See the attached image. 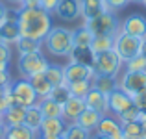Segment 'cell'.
Returning a JSON list of instances; mask_svg holds the SVG:
<instances>
[{
	"label": "cell",
	"instance_id": "obj_3",
	"mask_svg": "<svg viewBox=\"0 0 146 139\" xmlns=\"http://www.w3.org/2000/svg\"><path fill=\"white\" fill-rule=\"evenodd\" d=\"M48 59L43 54V50L39 52H30V54H19L17 59V71L22 78H30L33 74H39V72H44L48 67Z\"/></svg>",
	"mask_w": 146,
	"mask_h": 139
},
{
	"label": "cell",
	"instance_id": "obj_18",
	"mask_svg": "<svg viewBox=\"0 0 146 139\" xmlns=\"http://www.w3.org/2000/svg\"><path fill=\"white\" fill-rule=\"evenodd\" d=\"M80 7H82L83 21H89V19H93V17H96V15L104 13V11H107L104 0H80Z\"/></svg>",
	"mask_w": 146,
	"mask_h": 139
},
{
	"label": "cell",
	"instance_id": "obj_22",
	"mask_svg": "<svg viewBox=\"0 0 146 139\" xmlns=\"http://www.w3.org/2000/svg\"><path fill=\"white\" fill-rule=\"evenodd\" d=\"M91 84H93L94 89H98V91L106 93V95H109V93H113V91L118 87V78H117V76L94 74L93 80H91Z\"/></svg>",
	"mask_w": 146,
	"mask_h": 139
},
{
	"label": "cell",
	"instance_id": "obj_12",
	"mask_svg": "<svg viewBox=\"0 0 146 139\" xmlns=\"http://www.w3.org/2000/svg\"><path fill=\"white\" fill-rule=\"evenodd\" d=\"M109 100V113H113L117 117L118 113H122L124 110H128L129 106H133V96H129L126 91H122L120 87H117L113 93L107 95Z\"/></svg>",
	"mask_w": 146,
	"mask_h": 139
},
{
	"label": "cell",
	"instance_id": "obj_25",
	"mask_svg": "<svg viewBox=\"0 0 146 139\" xmlns=\"http://www.w3.org/2000/svg\"><path fill=\"white\" fill-rule=\"evenodd\" d=\"M43 113H41V108L39 104H32V106L26 108V113H24V124L28 126V128L35 130V132H39L41 124H43Z\"/></svg>",
	"mask_w": 146,
	"mask_h": 139
},
{
	"label": "cell",
	"instance_id": "obj_29",
	"mask_svg": "<svg viewBox=\"0 0 146 139\" xmlns=\"http://www.w3.org/2000/svg\"><path fill=\"white\" fill-rule=\"evenodd\" d=\"M61 137H63V139H91L93 134H91L89 130L82 128L80 124H76V122H68Z\"/></svg>",
	"mask_w": 146,
	"mask_h": 139
},
{
	"label": "cell",
	"instance_id": "obj_47",
	"mask_svg": "<svg viewBox=\"0 0 146 139\" xmlns=\"http://www.w3.org/2000/svg\"><path fill=\"white\" fill-rule=\"evenodd\" d=\"M91 139H109V137H106V136H100V134H93V137Z\"/></svg>",
	"mask_w": 146,
	"mask_h": 139
},
{
	"label": "cell",
	"instance_id": "obj_14",
	"mask_svg": "<svg viewBox=\"0 0 146 139\" xmlns=\"http://www.w3.org/2000/svg\"><path fill=\"white\" fill-rule=\"evenodd\" d=\"M85 106L91 108V110L98 111L102 115H107L109 113V100H107V95L94 87H91V91L85 95Z\"/></svg>",
	"mask_w": 146,
	"mask_h": 139
},
{
	"label": "cell",
	"instance_id": "obj_24",
	"mask_svg": "<svg viewBox=\"0 0 146 139\" xmlns=\"http://www.w3.org/2000/svg\"><path fill=\"white\" fill-rule=\"evenodd\" d=\"M24 113H26V108H24V106H9V108H7V110L2 113L4 124H6V126H19V124H24Z\"/></svg>",
	"mask_w": 146,
	"mask_h": 139
},
{
	"label": "cell",
	"instance_id": "obj_52",
	"mask_svg": "<svg viewBox=\"0 0 146 139\" xmlns=\"http://www.w3.org/2000/svg\"><path fill=\"white\" fill-rule=\"evenodd\" d=\"M143 4H144V6H146V0H144V2H143Z\"/></svg>",
	"mask_w": 146,
	"mask_h": 139
},
{
	"label": "cell",
	"instance_id": "obj_9",
	"mask_svg": "<svg viewBox=\"0 0 146 139\" xmlns=\"http://www.w3.org/2000/svg\"><path fill=\"white\" fill-rule=\"evenodd\" d=\"M94 134H100V136H106L109 139H126L124 134H122V124L115 115H102Z\"/></svg>",
	"mask_w": 146,
	"mask_h": 139
},
{
	"label": "cell",
	"instance_id": "obj_8",
	"mask_svg": "<svg viewBox=\"0 0 146 139\" xmlns=\"http://www.w3.org/2000/svg\"><path fill=\"white\" fill-rule=\"evenodd\" d=\"M118 87L129 96L146 89V71H124L118 78Z\"/></svg>",
	"mask_w": 146,
	"mask_h": 139
},
{
	"label": "cell",
	"instance_id": "obj_34",
	"mask_svg": "<svg viewBox=\"0 0 146 139\" xmlns=\"http://www.w3.org/2000/svg\"><path fill=\"white\" fill-rule=\"evenodd\" d=\"M11 57H13V48H11V45L0 41V71H9Z\"/></svg>",
	"mask_w": 146,
	"mask_h": 139
},
{
	"label": "cell",
	"instance_id": "obj_36",
	"mask_svg": "<svg viewBox=\"0 0 146 139\" xmlns=\"http://www.w3.org/2000/svg\"><path fill=\"white\" fill-rule=\"evenodd\" d=\"M124 67H126V71H146V57L143 56V52H141L139 56H135L129 61H126Z\"/></svg>",
	"mask_w": 146,
	"mask_h": 139
},
{
	"label": "cell",
	"instance_id": "obj_1",
	"mask_svg": "<svg viewBox=\"0 0 146 139\" xmlns=\"http://www.w3.org/2000/svg\"><path fill=\"white\" fill-rule=\"evenodd\" d=\"M19 30L22 37H30L43 43L48 32L52 30V13L44 11L43 7H22L19 6Z\"/></svg>",
	"mask_w": 146,
	"mask_h": 139
},
{
	"label": "cell",
	"instance_id": "obj_13",
	"mask_svg": "<svg viewBox=\"0 0 146 139\" xmlns=\"http://www.w3.org/2000/svg\"><path fill=\"white\" fill-rule=\"evenodd\" d=\"M54 15L59 17L61 21H67V22H72V21H76V19H80L82 17L80 0H59Z\"/></svg>",
	"mask_w": 146,
	"mask_h": 139
},
{
	"label": "cell",
	"instance_id": "obj_45",
	"mask_svg": "<svg viewBox=\"0 0 146 139\" xmlns=\"http://www.w3.org/2000/svg\"><path fill=\"white\" fill-rule=\"evenodd\" d=\"M141 124H143V132H141V137L146 139V122H141Z\"/></svg>",
	"mask_w": 146,
	"mask_h": 139
},
{
	"label": "cell",
	"instance_id": "obj_49",
	"mask_svg": "<svg viewBox=\"0 0 146 139\" xmlns=\"http://www.w3.org/2000/svg\"><path fill=\"white\" fill-rule=\"evenodd\" d=\"M129 2H133V4H143L144 0H129Z\"/></svg>",
	"mask_w": 146,
	"mask_h": 139
},
{
	"label": "cell",
	"instance_id": "obj_26",
	"mask_svg": "<svg viewBox=\"0 0 146 139\" xmlns=\"http://www.w3.org/2000/svg\"><path fill=\"white\" fill-rule=\"evenodd\" d=\"M21 37V30H19V24L17 22H9L6 21L2 26H0V41L7 45H15Z\"/></svg>",
	"mask_w": 146,
	"mask_h": 139
},
{
	"label": "cell",
	"instance_id": "obj_21",
	"mask_svg": "<svg viewBox=\"0 0 146 139\" xmlns=\"http://www.w3.org/2000/svg\"><path fill=\"white\" fill-rule=\"evenodd\" d=\"M37 104H39L41 113H43L44 119H57V117L63 119V104L52 100L50 96H46V98H41Z\"/></svg>",
	"mask_w": 146,
	"mask_h": 139
},
{
	"label": "cell",
	"instance_id": "obj_38",
	"mask_svg": "<svg viewBox=\"0 0 146 139\" xmlns=\"http://www.w3.org/2000/svg\"><path fill=\"white\" fill-rule=\"evenodd\" d=\"M104 2H106V7H107L109 11L117 13V11L124 9V7L128 6V2H129V0H104Z\"/></svg>",
	"mask_w": 146,
	"mask_h": 139
},
{
	"label": "cell",
	"instance_id": "obj_46",
	"mask_svg": "<svg viewBox=\"0 0 146 139\" xmlns=\"http://www.w3.org/2000/svg\"><path fill=\"white\" fill-rule=\"evenodd\" d=\"M6 2L13 4V6H21V4H22V0H6Z\"/></svg>",
	"mask_w": 146,
	"mask_h": 139
},
{
	"label": "cell",
	"instance_id": "obj_33",
	"mask_svg": "<svg viewBox=\"0 0 146 139\" xmlns=\"http://www.w3.org/2000/svg\"><path fill=\"white\" fill-rule=\"evenodd\" d=\"M48 96L52 100H56V102H59V104H65L72 95H70V89H68L67 84H61V86H54Z\"/></svg>",
	"mask_w": 146,
	"mask_h": 139
},
{
	"label": "cell",
	"instance_id": "obj_40",
	"mask_svg": "<svg viewBox=\"0 0 146 139\" xmlns=\"http://www.w3.org/2000/svg\"><path fill=\"white\" fill-rule=\"evenodd\" d=\"M57 4H59V0H39V7H43L44 11H48V13L54 15V11H56Z\"/></svg>",
	"mask_w": 146,
	"mask_h": 139
},
{
	"label": "cell",
	"instance_id": "obj_28",
	"mask_svg": "<svg viewBox=\"0 0 146 139\" xmlns=\"http://www.w3.org/2000/svg\"><path fill=\"white\" fill-rule=\"evenodd\" d=\"M15 48H17L19 54H30V52H39L43 50V43L35 39H30V37H19V41L15 43Z\"/></svg>",
	"mask_w": 146,
	"mask_h": 139
},
{
	"label": "cell",
	"instance_id": "obj_11",
	"mask_svg": "<svg viewBox=\"0 0 146 139\" xmlns=\"http://www.w3.org/2000/svg\"><path fill=\"white\" fill-rule=\"evenodd\" d=\"M63 72H65V82L67 84L80 82V80H93V76H94L93 67L74 63V61H68L67 65H63Z\"/></svg>",
	"mask_w": 146,
	"mask_h": 139
},
{
	"label": "cell",
	"instance_id": "obj_23",
	"mask_svg": "<svg viewBox=\"0 0 146 139\" xmlns=\"http://www.w3.org/2000/svg\"><path fill=\"white\" fill-rule=\"evenodd\" d=\"M30 84H32V87L35 89L37 93V96H39V100L41 98H46V96L50 95V91H52V84L48 82V78H46V74L44 72H39V74H33V76H30Z\"/></svg>",
	"mask_w": 146,
	"mask_h": 139
},
{
	"label": "cell",
	"instance_id": "obj_7",
	"mask_svg": "<svg viewBox=\"0 0 146 139\" xmlns=\"http://www.w3.org/2000/svg\"><path fill=\"white\" fill-rule=\"evenodd\" d=\"M122 67H124V61L120 59V56H118L113 48L106 50V52H100V54L94 56V63H93L94 74L117 76V78H118Z\"/></svg>",
	"mask_w": 146,
	"mask_h": 139
},
{
	"label": "cell",
	"instance_id": "obj_32",
	"mask_svg": "<svg viewBox=\"0 0 146 139\" xmlns=\"http://www.w3.org/2000/svg\"><path fill=\"white\" fill-rule=\"evenodd\" d=\"M68 89H70V95L72 96H80V98H85V95L91 91L93 84L91 80H80V82H72V84H67Z\"/></svg>",
	"mask_w": 146,
	"mask_h": 139
},
{
	"label": "cell",
	"instance_id": "obj_35",
	"mask_svg": "<svg viewBox=\"0 0 146 139\" xmlns=\"http://www.w3.org/2000/svg\"><path fill=\"white\" fill-rule=\"evenodd\" d=\"M143 132V124L141 121H131V122H122V134L126 139H133V137H141Z\"/></svg>",
	"mask_w": 146,
	"mask_h": 139
},
{
	"label": "cell",
	"instance_id": "obj_42",
	"mask_svg": "<svg viewBox=\"0 0 146 139\" xmlns=\"http://www.w3.org/2000/svg\"><path fill=\"white\" fill-rule=\"evenodd\" d=\"M6 11H7V6L2 4V0H0V26L6 22Z\"/></svg>",
	"mask_w": 146,
	"mask_h": 139
},
{
	"label": "cell",
	"instance_id": "obj_15",
	"mask_svg": "<svg viewBox=\"0 0 146 139\" xmlns=\"http://www.w3.org/2000/svg\"><path fill=\"white\" fill-rule=\"evenodd\" d=\"M85 98L80 96H70L67 102L63 104V121L67 122H76V119L82 115V111L85 110Z\"/></svg>",
	"mask_w": 146,
	"mask_h": 139
},
{
	"label": "cell",
	"instance_id": "obj_48",
	"mask_svg": "<svg viewBox=\"0 0 146 139\" xmlns=\"http://www.w3.org/2000/svg\"><path fill=\"white\" fill-rule=\"evenodd\" d=\"M143 56H144V57H146V39H144V41H143Z\"/></svg>",
	"mask_w": 146,
	"mask_h": 139
},
{
	"label": "cell",
	"instance_id": "obj_6",
	"mask_svg": "<svg viewBox=\"0 0 146 139\" xmlns=\"http://www.w3.org/2000/svg\"><path fill=\"white\" fill-rule=\"evenodd\" d=\"M9 91H11V106H32V104H37L39 102V96H37L35 89L32 87L28 78H19V80H13L9 86Z\"/></svg>",
	"mask_w": 146,
	"mask_h": 139
},
{
	"label": "cell",
	"instance_id": "obj_27",
	"mask_svg": "<svg viewBox=\"0 0 146 139\" xmlns=\"http://www.w3.org/2000/svg\"><path fill=\"white\" fill-rule=\"evenodd\" d=\"M93 32L87 28L85 24H82L80 28L72 30V39H74V46H91L93 43Z\"/></svg>",
	"mask_w": 146,
	"mask_h": 139
},
{
	"label": "cell",
	"instance_id": "obj_41",
	"mask_svg": "<svg viewBox=\"0 0 146 139\" xmlns=\"http://www.w3.org/2000/svg\"><path fill=\"white\" fill-rule=\"evenodd\" d=\"M11 82H13V78H11L9 71H0V93L4 91V87L11 86Z\"/></svg>",
	"mask_w": 146,
	"mask_h": 139
},
{
	"label": "cell",
	"instance_id": "obj_30",
	"mask_svg": "<svg viewBox=\"0 0 146 139\" xmlns=\"http://www.w3.org/2000/svg\"><path fill=\"white\" fill-rule=\"evenodd\" d=\"M48 82L52 86H61V84H67L65 82V72H63V65H57V63H50L44 71Z\"/></svg>",
	"mask_w": 146,
	"mask_h": 139
},
{
	"label": "cell",
	"instance_id": "obj_16",
	"mask_svg": "<svg viewBox=\"0 0 146 139\" xmlns=\"http://www.w3.org/2000/svg\"><path fill=\"white\" fill-rule=\"evenodd\" d=\"M67 128V122L61 117L57 119H43V124L39 128V137H61Z\"/></svg>",
	"mask_w": 146,
	"mask_h": 139
},
{
	"label": "cell",
	"instance_id": "obj_17",
	"mask_svg": "<svg viewBox=\"0 0 146 139\" xmlns=\"http://www.w3.org/2000/svg\"><path fill=\"white\" fill-rule=\"evenodd\" d=\"M2 139H39V132L28 128L26 124L19 126H6Z\"/></svg>",
	"mask_w": 146,
	"mask_h": 139
},
{
	"label": "cell",
	"instance_id": "obj_2",
	"mask_svg": "<svg viewBox=\"0 0 146 139\" xmlns=\"http://www.w3.org/2000/svg\"><path fill=\"white\" fill-rule=\"evenodd\" d=\"M46 50L56 57H68L70 50L74 48V39H72V30L65 26H52L46 39L43 41Z\"/></svg>",
	"mask_w": 146,
	"mask_h": 139
},
{
	"label": "cell",
	"instance_id": "obj_19",
	"mask_svg": "<svg viewBox=\"0 0 146 139\" xmlns=\"http://www.w3.org/2000/svg\"><path fill=\"white\" fill-rule=\"evenodd\" d=\"M100 119H102V113L91 110V108H85V110L82 111V115L76 119V124H80L82 128H85V130H89L91 134H94V130H96Z\"/></svg>",
	"mask_w": 146,
	"mask_h": 139
},
{
	"label": "cell",
	"instance_id": "obj_31",
	"mask_svg": "<svg viewBox=\"0 0 146 139\" xmlns=\"http://www.w3.org/2000/svg\"><path fill=\"white\" fill-rule=\"evenodd\" d=\"M115 43V35H94L93 43H91V50L94 54L106 52V50H111Z\"/></svg>",
	"mask_w": 146,
	"mask_h": 139
},
{
	"label": "cell",
	"instance_id": "obj_50",
	"mask_svg": "<svg viewBox=\"0 0 146 139\" xmlns=\"http://www.w3.org/2000/svg\"><path fill=\"white\" fill-rule=\"evenodd\" d=\"M39 139H63V137H39Z\"/></svg>",
	"mask_w": 146,
	"mask_h": 139
},
{
	"label": "cell",
	"instance_id": "obj_10",
	"mask_svg": "<svg viewBox=\"0 0 146 139\" xmlns=\"http://www.w3.org/2000/svg\"><path fill=\"white\" fill-rule=\"evenodd\" d=\"M120 32L135 35L139 39H146V17L141 13H131L120 22Z\"/></svg>",
	"mask_w": 146,
	"mask_h": 139
},
{
	"label": "cell",
	"instance_id": "obj_4",
	"mask_svg": "<svg viewBox=\"0 0 146 139\" xmlns=\"http://www.w3.org/2000/svg\"><path fill=\"white\" fill-rule=\"evenodd\" d=\"M143 41L144 39H139L135 35H129V33H124L118 30L115 33V43H113V50L120 56V59L124 61H129L131 57L139 56L143 52Z\"/></svg>",
	"mask_w": 146,
	"mask_h": 139
},
{
	"label": "cell",
	"instance_id": "obj_43",
	"mask_svg": "<svg viewBox=\"0 0 146 139\" xmlns=\"http://www.w3.org/2000/svg\"><path fill=\"white\" fill-rule=\"evenodd\" d=\"M22 7H39V0H22Z\"/></svg>",
	"mask_w": 146,
	"mask_h": 139
},
{
	"label": "cell",
	"instance_id": "obj_51",
	"mask_svg": "<svg viewBox=\"0 0 146 139\" xmlns=\"http://www.w3.org/2000/svg\"><path fill=\"white\" fill-rule=\"evenodd\" d=\"M133 139H143V137H133Z\"/></svg>",
	"mask_w": 146,
	"mask_h": 139
},
{
	"label": "cell",
	"instance_id": "obj_37",
	"mask_svg": "<svg viewBox=\"0 0 146 139\" xmlns=\"http://www.w3.org/2000/svg\"><path fill=\"white\" fill-rule=\"evenodd\" d=\"M139 111H141V110L135 106V104H133V106H129L128 110H124L122 113H118V115H117V119L120 121V124H122V122H131V121H137V119H139Z\"/></svg>",
	"mask_w": 146,
	"mask_h": 139
},
{
	"label": "cell",
	"instance_id": "obj_5",
	"mask_svg": "<svg viewBox=\"0 0 146 139\" xmlns=\"http://www.w3.org/2000/svg\"><path fill=\"white\" fill-rule=\"evenodd\" d=\"M83 24L93 32V35H115L120 30V21L113 11H104L96 17L83 21Z\"/></svg>",
	"mask_w": 146,
	"mask_h": 139
},
{
	"label": "cell",
	"instance_id": "obj_44",
	"mask_svg": "<svg viewBox=\"0 0 146 139\" xmlns=\"http://www.w3.org/2000/svg\"><path fill=\"white\" fill-rule=\"evenodd\" d=\"M4 132H6V124H4V119H2V115H0V139H2Z\"/></svg>",
	"mask_w": 146,
	"mask_h": 139
},
{
	"label": "cell",
	"instance_id": "obj_20",
	"mask_svg": "<svg viewBox=\"0 0 146 139\" xmlns=\"http://www.w3.org/2000/svg\"><path fill=\"white\" fill-rule=\"evenodd\" d=\"M94 56L96 54L91 50V46H74L68 54V61H74V63H82V65H89L93 67L94 63Z\"/></svg>",
	"mask_w": 146,
	"mask_h": 139
},
{
	"label": "cell",
	"instance_id": "obj_39",
	"mask_svg": "<svg viewBox=\"0 0 146 139\" xmlns=\"http://www.w3.org/2000/svg\"><path fill=\"white\" fill-rule=\"evenodd\" d=\"M133 104H135L139 110H146V89L139 91L137 95H133Z\"/></svg>",
	"mask_w": 146,
	"mask_h": 139
}]
</instances>
